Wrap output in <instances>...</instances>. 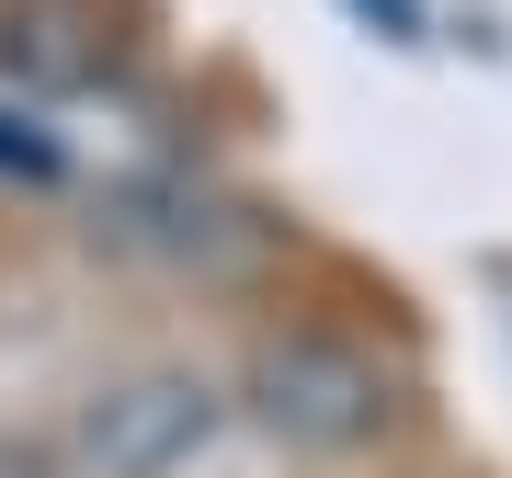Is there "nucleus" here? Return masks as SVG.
Segmentation results:
<instances>
[{
	"label": "nucleus",
	"instance_id": "nucleus-2",
	"mask_svg": "<svg viewBox=\"0 0 512 478\" xmlns=\"http://www.w3.org/2000/svg\"><path fill=\"white\" fill-rule=\"evenodd\" d=\"M205 433H217V399H205L194 376H137V387H114V399L92 410L80 456H92L103 478H171Z\"/></svg>",
	"mask_w": 512,
	"mask_h": 478
},
{
	"label": "nucleus",
	"instance_id": "nucleus-4",
	"mask_svg": "<svg viewBox=\"0 0 512 478\" xmlns=\"http://www.w3.org/2000/svg\"><path fill=\"white\" fill-rule=\"evenodd\" d=\"M0 171H12V183H57V137L35 114H0Z\"/></svg>",
	"mask_w": 512,
	"mask_h": 478
},
{
	"label": "nucleus",
	"instance_id": "nucleus-3",
	"mask_svg": "<svg viewBox=\"0 0 512 478\" xmlns=\"http://www.w3.org/2000/svg\"><path fill=\"white\" fill-rule=\"evenodd\" d=\"M114 69V0H0V80L12 92H80Z\"/></svg>",
	"mask_w": 512,
	"mask_h": 478
},
{
	"label": "nucleus",
	"instance_id": "nucleus-1",
	"mask_svg": "<svg viewBox=\"0 0 512 478\" xmlns=\"http://www.w3.org/2000/svg\"><path fill=\"white\" fill-rule=\"evenodd\" d=\"M251 410L308 456H353V444L387 433V365L365 342H330V331H285L251 353Z\"/></svg>",
	"mask_w": 512,
	"mask_h": 478
}]
</instances>
